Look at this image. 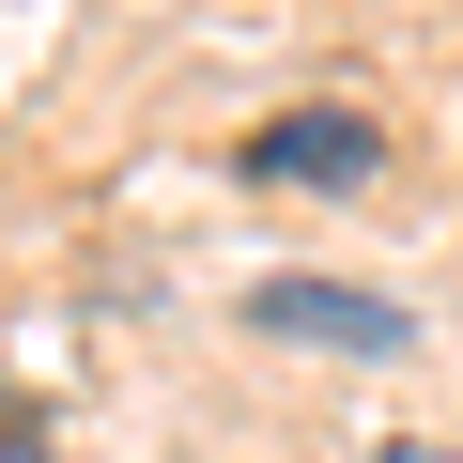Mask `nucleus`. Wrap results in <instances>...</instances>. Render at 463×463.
Listing matches in <instances>:
<instances>
[{
  "mask_svg": "<svg viewBox=\"0 0 463 463\" xmlns=\"http://www.w3.org/2000/svg\"><path fill=\"white\" fill-rule=\"evenodd\" d=\"M248 325L263 340H309V355H402L417 309L402 294H355V279H248Z\"/></svg>",
  "mask_w": 463,
  "mask_h": 463,
  "instance_id": "f257e3e1",
  "label": "nucleus"
},
{
  "mask_svg": "<svg viewBox=\"0 0 463 463\" xmlns=\"http://www.w3.org/2000/svg\"><path fill=\"white\" fill-rule=\"evenodd\" d=\"M248 185H371L386 170V139H371V109H279V124H248V155H232Z\"/></svg>",
  "mask_w": 463,
  "mask_h": 463,
  "instance_id": "f03ea898",
  "label": "nucleus"
},
{
  "mask_svg": "<svg viewBox=\"0 0 463 463\" xmlns=\"http://www.w3.org/2000/svg\"><path fill=\"white\" fill-rule=\"evenodd\" d=\"M386 463H463V448H432V432H417V448H386Z\"/></svg>",
  "mask_w": 463,
  "mask_h": 463,
  "instance_id": "7ed1b4c3",
  "label": "nucleus"
}]
</instances>
